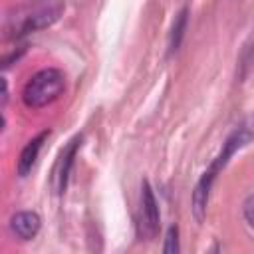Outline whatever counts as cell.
Wrapping results in <instances>:
<instances>
[{
	"instance_id": "3957f363",
	"label": "cell",
	"mask_w": 254,
	"mask_h": 254,
	"mask_svg": "<svg viewBox=\"0 0 254 254\" xmlns=\"http://www.w3.org/2000/svg\"><path fill=\"white\" fill-rule=\"evenodd\" d=\"M65 89V75L58 67H46L34 73L22 89V101L30 109H40L54 103Z\"/></svg>"
},
{
	"instance_id": "30bf717a",
	"label": "cell",
	"mask_w": 254,
	"mask_h": 254,
	"mask_svg": "<svg viewBox=\"0 0 254 254\" xmlns=\"http://www.w3.org/2000/svg\"><path fill=\"white\" fill-rule=\"evenodd\" d=\"M242 210H244V218H246V222L254 228V194H250V196L246 198Z\"/></svg>"
},
{
	"instance_id": "8992f818",
	"label": "cell",
	"mask_w": 254,
	"mask_h": 254,
	"mask_svg": "<svg viewBox=\"0 0 254 254\" xmlns=\"http://www.w3.org/2000/svg\"><path fill=\"white\" fill-rule=\"evenodd\" d=\"M81 143V137H73L69 141V145L64 149L62 157H60V163H58V171H56V181H58V192H64L65 187H67V179H69V171H71V165H73V157H75V151Z\"/></svg>"
},
{
	"instance_id": "ba28073f",
	"label": "cell",
	"mask_w": 254,
	"mask_h": 254,
	"mask_svg": "<svg viewBox=\"0 0 254 254\" xmlns=\"http://www.w3.org/2000/svg\"><path fill=\"white\" fill-rule=\"evenodd\" d=\"M187 18H189V8L185 6L177 18H175V24H173V30H171V36H169V52H177L181 42H183V36H185V30H187Z\"/></svg>"
},
{
	"instance_id": "5b68a950",
	"label": "cell",
	"mask_w": 254,
	"mask_h": 254,
	"mask_svg": "<svg viewBox=\"0 0 254 254\" xmlns=\"http://www.w3.org/2000/svg\"><path fill=\"white\" fill-rule=\"evenodd\" d=\"M10 230L20 240H32L40 230V216L36 212H30V210L16 212L10 218Z\"/></svg>"
},
{
	"instance_id": "52a82bcc",
	"label": "cell",
	"mask_w": 254,
	"mask_h": 254,
	"mask_svg": "<svg viewBox=\"0 0 254 254\" xmlns=\"http://www.w3.org/2000/svg\"><path fill=\"white\" fill-rule=\"evenodd\" d=\"M48 135H50V131H42L38 137H34L32 141H28V145L22 149L20 159H18V175L20 177H26L32 171V167H34V163L38 159V153H40L44 141L48 139Z\"/></svg>"
},
{
	"instance_id": "277c9868",
	"label": "cell",
	"mask_w": 254,
	"mask_h": 254,
	"mask_svg": "<svg viewBox=\"0 0 254 254\" xmlns=\"http://www.w3.org/2000/svg\"><path fill=\"white\" fill-rule=\"evenodd\" d=\"M159 232V206L149 183H143L141 192V216H139V236L145 240H153Z\"/></svg>"
},
{
	"instance_id": "9c48e42d",
	"label": "cell",
	"mask_w": 254,
	"mask_h": 254,
	"mask_svg": "<svg viewBox=\"0 0 254 254\" xmlns=\"http://www.w3.org/2000/svg\"><path fill=\"white\" fill-rule=\"evenodd\" d=\"M179 230H177V226H171L169 228V232H167V242H165V246H163V250L167 252V254H173V252H179Z\"/></svg>"
},
{
	"instance_id": "6da1fadb",
	"label": "cell",
	"mask_w": 254,
	"mask_h": 254,
	"mask_svg": "<svg viewBox=\"0 0 254 254\" xmlns=\"http://www.w3.org/2000/svg\"><path fill=\"white\" fill-rule=\"evenodd\" d=\"M252 139H254V115L246 117V119L228 135V139L224 141V145H222L218 157H216V159L210 163V167L202 173V177H200V181H198V185H196V189H194V192H192V212H194V218H196L198 222L204 218L206 204H208V194H210V187H212L216 175L226 167V163L230 161V157H232L238 149H242L246 143H250Z\"/></svg>"
},
{
	"instance_id": "7a4b0ae2",
	"label": "cell",
	"mask_w": 254,
	"mask_h": 254,
	"mask_svg": "<svg viewBox=\"0 0 254 254\" xmlns=\"http://www.w3.org/2000/svg\"><path fill=\"white\" fill-rule=\"evenodd\" d=\"M64 0H32L14 10L4 22L8 38H22L26 34L50 28L64 14Z\"/></svg>"
}]
</instances>
